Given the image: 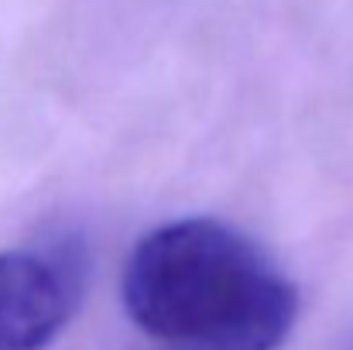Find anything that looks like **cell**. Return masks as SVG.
Segmentation results:
<instances>
[{
  "mask_svg": "<svg viewBox=\"0 0 353 350\" xmlns=\"http://www.w3.org/2000/svg\"><path fill=\"white\" fill-rule=\"evenodd\" d=\"M120 292L158 350H278L299 320L295 282L257 240L213 217L144 233Z\"/></svg>",
  "mask_w": 353,
  "mask_h": 350,
  "instance_id": "obj_1",
  "label": "cell"
},
{
  "mask_svg": "<svg viewBox=\"0 0 353 350\" xmlns=\"http://www.w3.org/2000/svg\"><path fill=\"white\" fill-rule=\"evenodd\" d=\"M86 289V251L62 233L0 251V350H45L76 316Z\"/></svg>",
  "mask_w": 353,
  "mask_h": 350,
  "instance_id": "obj_2",
  "label": "cell"
}]
</instances>
